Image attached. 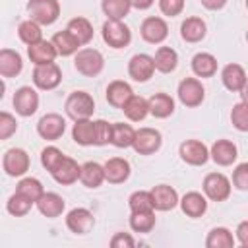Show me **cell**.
Wrapping results in <instances>:
<instances>
[{"label": "cell", "instance_id": "obj_16", "mask_svg": "<svg viewBox=\"0 0 248 248\" xmlns=\"http://www.w3.org/2000/svg\"><path fill=\"white\" fill-rule=\"evenodd\" d=\"M149 192H151L153 205H155L157 211H169V209H174L180 203L176 190L172 186H169V184H157Z\"/></svg>", "mask_w": 248, "mask_h": 248}, {"label": "cell", "instance_id": "obj_37", "mask_svg": "<svg viewBox=\"0 0 248 248\" xmlns=\"http://www.w3.org/2000/svg\"><path fill=\"white\" fill-rule=\"evenodd\" d=\"M153 227H155V209L130 213V229L134 232H149Z\"/></svg>", "mask_w": 248, "mask_h": 248}, {"label": "cell", "instance_id": "obj_49", "mask_svg": "<svg viewBox=\"0 0 248 248\" xmlns=\"http://www.w3.org/2000/svg\"><path fill=\"white\" fill-rule=\"evenodd\" d=\"M136 244V240L128 234V232H116L112 238H110V246L112 248H132Z\"/></svg>", "mask_w": 248, "mask_h": 248}, {"label": "cell", "instance_id": "obj_39", "mask_svg": "<svg viewBox=\"0 0 248 248\" xmlns=\"http://www.w3.org/2000/svg\"><path fill=\"white\" fill-rule=\"evenodd\" d=\"M16 192L23 194V196L29 198L33 203H37V200L45 194V188H43L41 180H37V178H33V176H27V178H21V180L17 182Z\"/></svg>", "mask_w": 248, "mask_h": 248}, {"label": "cell", "instance_id": "obj_26", "mask_svg": "<svg viewBox=\"0 0 248 248\" xmlns=\"http://www.w3.org/2000/svg\"><path fill=\"white\" fill-rule=\"evenodd\" d=\"M23 68V60L17 50L2 48L0 50V76L2 78H16Z\"/></svg>", "mask_w": 248, "mask_h": 248}, {"label": "cell", "instance_id": "obj_3", "mask_svg": "<svg viewBox=\"0 0 248 248\" xmlns=\"http://www.w3.org/2000/svg\"><path fill=\"white\" fill-rule=\"evenodd\" d=\"M103 41L112 48H124L132 41V31L122 19H107L103 23Z\"/></svg>", "mask_w": 248, "mask_h": 248}, {"label": "cell", "instance_id": "obj_28", "mask_svg": "<svg viewBox=\"0 0 248 248\" xmlns=\"http://www.w3.org/2000/svg\"><path fill=\"white\" fill-rule=\"evenodd\" d=\"M174 112V99L169 93H155L149 97V114L155 118H167Z\"/></svg>", "mask_w": 248, "mask_h": 248}, {"label": "cell", "instance_id": "obj_33", "mask_svg": "<svg viewBox=\"0 0 248 248\" xmlns=\"http://www.w3.org/2000/svg\"><path fill=\"white\" fill-rule=\"evenodd\" d=\"M72 138L78 145H93L95 143V124L91 118L76 120L72 128Z\"/></svg>", "mask_w": 248, "mask_h": 248}, {"label": "cell", "instance_id": "obj_18", "mask_svg": "<svg viewBox=\"0 0 248 248\" xmlns=\"http://www.w3.org/2000/svg\"><path fill=\"white\" fill-rule=\"evenodd\" d=\"M209 157H211L217 165L229 167V165H232V163L236 161L238 149H236V145H234L231 140H217V141L211 145V149H209Z\"/></svg>", "mask_w": 248, "mask_h": 248}, {"label": "cell", "instance_id": "obj_34", "mask_svg": "<svg viewBox=\"0 0 248 248\" xmlns=\"http://www.w3.org/2000/svg\"><path fill=\"white\" fill-rule=\"evenodd\" d=\"M50 41H52V45L56 46L58 56H72V54H76V52L79 50V46H81V45H79V43L70 35V31H68V29L54 33Z\"/></svg>", "mask_w": 248, "mask_h": 248}, {"label": "cell", "instance_id": "obj_2", "mask_svg": "<svg viewBox=\"0 0 248 248\" xmlns=\"http://www.w3.org/2000/svg\"><path fill=\"white\" fill-rule=\"evenodd\" d=\"M64 108H66V114L74 122L76 120H85V118H91V114L95 110V101L87 91H74L66 99Z\"/></svg>", "mask_w": 248, "mask_h": 248}, {"label": "cell", "instance_id": "obj_14", "mask_svg": "<svg viewBox=\"0 0 248 248\" xmlns=\"http://www.w3.org/2000/svg\"><path fill=\"white\" fill-rule=\"evenodd\" d=\"M95 225V217L87 207H74L66 215V227L74 234H87Z\"/></svg>", "mask_w": 248, "mask_h": 248}, {"label": "cell", "instance_id": "obj_23", "mask_svg": "<svg viewBox=\"0 0 248 248\" xmlns=\"http://www.w3.org/2000/svg\"><path fill=\"white\" fill-rule=\"evenodd\" d=\"M221 81L229 91L240 93V89H242V85L246 81V72H244V68L240 64H234V62L227 64L223 68V72H221Z\"/></svg>", "mask_w": 248, "mask_h": 248}, {"label": "cell", "instance_id": "obj_36", "mask_svg": "<svg viewBox=\"0 0 248 248\" xmlns=\"http://www.w3.org/2000/svg\"><path fill=\"white\" fill-rule=\"evenodd\" d=\"M207 248H232L234 246V236L227 227H215L209 231L205 238Z\"/></svg>", "mask_w": 248, "mask_h": 248}, {"label": "cell", "instance_id": "obj_51", "mask_svg": "<svg viewBox=\"0 0 248 248\" xmlns=\"http://www.w3.org/2000/svg\"><path fill=\"white\" fill-rule=\"evenodd\" d=\"M200 2H202L203 8H207V10H211V12L221 10V8H225V4H227V0H200Z\"/></svg>", "mask_w": 248, "mask_h": 248}, {"label": "cell", "instance_id": "obj_17", "mask_svg": "<svg viewBox=\"0 0 248 248\" xmlns=\"http://www.w3.org/2000/svg\"><path fill=\"white\" fill-rule=\"evenodd\" d=\"M50 174H52V178H54L58 184L70 186V184H74V182L79 180L81 165H78V161L72 159V157H64V161H62Z\"/></svg>", "mask_w": 248, "mask_h": 248}, {"label": "cell", "instance_id": "obj_29", "mask_svg": "<svg viewBox=\"0 0 248 248\" xmlns=\"http://www.w3.org/2000/svg\"><path fill=\"white\" fill-rule=\"evenodd\" d=\"M192 72L198 78H211L217 72V58L209 52H198L192 58Z\"/></svg>", "mask_w": 248, "mask_h": 248}, {"label": "cell", "instance_id": "obj_46", "mask_svg": "<svg viewBox=\"0 0 248 248\" xmlns=\"http://www.w3.org/2000/svg\"><path fill=\"white\" fill-rule=\"evenodd\" d=\"M16 130H17V120L10 112L2 110L0 112V140H8L12 134H16Z\"/></svg>", "mask_w": 248, "mask_h": 248}, {"label": "cell", "instance_id": "obj_54", "mask_svg": "<svg viewBox=\"0 0 248 248\" xmlns=\"http://www.w3.org/2000/svg\"><path fill=\"white\" fill-rule=\"evenodd\" d=\"M246 41H248V31H246Z\"/></svg>", "mask_w": 248, "mask_h": 248}, {"label": "cell", "instance_id": "obj_25", "mask_svg": "<svg viewBox=\"0 0 248 248\" xmlns=\"http://www.w3.org/2000/svg\"><path fill=\"white\" fill-rule=\"evenodd\" d=\"M205 21L202 17H186L182 23H180V37L186 41V43H200L203 37H205Z\"/></svg>", "mask_w": 248, "mask_h": 248}, {"label": "cell", "instance_id": "obj_20", "mask_svg": "<svg viewBox=\"0 0 248 248\" xmlns=\"http://www.w3.org/2000/svg\"><path fill=\"white\" fill-rule=\"evenodd\" d=\"M103 167H105V178L110 184H122L130 176V163L122 157H110Z\"/></svg>", "mask_w": 248, "mask_h": 248}, {"label": "cell", "instance_id": "obj_7", "mask_svg": "<svg viewBox=\"0 0 248 248\" xmlns=\"http://www.w3.org/2000/svg\"><path fill=\"white\" fill-rule=\"evenodd\" d=\"M178 99L184 107L188 108H194V107H200L203 103V97H205V89L202 85L200 79L196 78H184L180 83H178Z\"/></svg>", "mask_w": 248, "mask_h": 248}, {"label": "cell", "instance_id": "obj_48", "mask_svg": "<svg viewBox=\"0 0 248 248\" xmlns=\"http://www.w3.org/2000/svg\"><path fill=\"white\" fill-rule=\"evenodd\" d=\"M159 10L163 16L174 17L178 14H182L184 10V0H159Z\"/></svg>", "mask_w": 248, "mask_h": 248}, {"label": "cell", "instance_id": "obj_8", "mask_svg": "<svg viewBox=\"0 0 248 248\" xmlns=\"http://www.w3.org/2000/svg\"><path fill=\"white\" fill-rule=\"evenodd\" d=\"M66 132V120L64 116L56 114V112H48L45 116H41V120L37 122V134L46 140V141H56L64 136Z\"/></svg>", "mask_w": 248, "mask_h": 248}, {"label": "cell", "instance_id": "obj_6", "mask_svg": "<svg viewBox=\"0 0 248 248\" xmlns=\"http://www.w3.org/2000/svg\"><path fill=\"white\" fill-rule=\"evenodd\" d=\"M203 194L211 202H225L231 196V180L221 172H209L203 178Z\"/></svg>", "mask_w": 248, "mask_h": 248}, {"label": "cell", "instance_id": "obj_52", "mask_svg": "<svg viewBox=\"0 0 248 248\" xmlns=\"http://www.w3.org/2000/svg\"><path fill=\"white\" fill-rule=\"evenodd\" d=\"M153 2L155 0H130L132 8H136V10H147V8L153 6Z\"/></svg>", "mask_w": 248, "mask_h": 248}, {"label": "cell", "instance_id": "obj_45", "mask_svg": "<svg viewBox=\"0 0 248 248\" xmlns=\"http://www.w3.org/2000/svg\"><path fill=\"white\" fill-rule=\"evenodd\" d=\"M95 124V143L93 145H107L112 141V124H108L107 120L99 118L93 120Z\"/></svg>", "mask_w": 248, "mask_h": 248}, {"label": "cell", "instance_id": "obj_10", "mask_svg": "<svg viewBox=\"0 0 248 248\" xmlns=\"http://www.w3.org/2000/svg\"><path fill=\"white\" fill-rule=\"evenodd\" d=\"M178 155L184 163L192 165V167H200V165H205L207 159H209V149L203 141L200 140H186L180 143L178 147Z\"/></svg>", "mask_w": 248, "mask_h": 248}, {"label": "cell", "instance_id": "obj_24", "mask_svg": "<svg viewBox=\"0 0 248 248\" xmlns=\"http://www.w3.org/2000/svg\"><path fill=\"white\" fill-rule=\"evenodd\" d=\"M180 209L184 211V215H188L192 219H198L207 211V200L200 192H188L180 200Z\"/></svg>", "mask_w": 248, "mask_h": 248}, {"label": "cell", "instance_id": "obj_31", "mask_svg": "<svg viewBox=\"0 0 248 248\" xmlns=\"http://www.w3.org/2000/svg\"><path fill=\"white\" fill-rule=\"evenodd\" d=\"M66 29L70 31V35L79 45H87L93 39V25L85 17H74V19H70L68 25H66Z\"/></svg>", "mask_w": 248, "mask_h": 248}, {"label": "cell", "instance_id": "obj_30", "mask_svg": "<svg viewBox=\"0 0 248 248\" xmlns=\"http://www.w3.org/2000/svg\"><path fill=\"white\" fill-rule=\"evenodd\" d=\"M124 114L128 116V120L132 122H140L149 114V99L141 97V95H132L130 101L124 105Z\"/></svg>", "mask_w": 248, "mask_h": 248}, {"label": "cell", "instance_id": "obj_4", "mask_svg": "<svg viewBox=\"0 0 248 248\" xmlns=\"http://www.w3.org/2000/svg\"><path fill=\"white\" fill-rule=\"evenodd\" d=\"M27 14H29V19L41 25H50L60 16V4L58 0H29Z\"/></svg>", "mask_w": 248, "mask_h": 248}, {"label": "cell", "instance_id": "obj_22", "mask_svg": "<svg viewBox=\"0 0 248 248\" xmlns=\"http://www.w3.org/2000/svg\"><path fill=\"white\" fill-rule=\"evenodd\" d=\"M37 209L41 211V215L48 217V219H54V217H60L66 203L62 200V196H58L56 192H45L39 200H37Z\"/></svg>", "mask_w": 248, "mask_h": 248}, {"label": "cell", "instance_id": "obj_13", "mask_svg": "<svg viewBox=\"0 0 248 248\" xmlns=\"http://www.w3.org/2000/svg\"><path fill=\"white\" fill-rule=\"evenodd\" d=\"M14 108L19 116H31L37 112L39 108V93L29 87V85H23L19 89H16L14 93Z\"/></svg>", "mask_w": 248, "mask_h": 248}, {"label": "cell", "instance_id": "obj_32", "mask_svg": "<svg viewBox=\"0 0 248 248\" xmlns=\"http://www.w3.org/2000/svg\"><path fill=\"white\" fill-rule=\"evenodd\" d=\"M153 60H155V70L157 72L170 74L176 68V64H178V54L170 46H159L155 56H153Z\"/></svg>", "mask_w": 248, "mask_h": 248}, {"label": "cell", "instance_id": "obj_5", "mask_svg": "<svg viewBox=\"0 0 248 248\" xmlns=\"http://www.w3.org/2000/svg\"><path fill=\"white\" fill-rule=\"evenodd\" d=\"M62 81V70L58 68L56 62H48V64H39L33 70V83L35 87L43 89V91H50L56 89Z\"/></svg>", "mask_w": 248, "mask_h": 248}, {"label": "cell", "instance_id": "obj_43", "mask_svg": "<svg viewBox=\"0 0 248 248\" xmlns=\"http://www.w3.org/2000/svg\"><path fill=\"white\" fill-rule=\"evenodd\" d=\"M64 153L58 149V147H54V145H48V147H45L43 151H41V165L48 170V172H52L62 161H64Z\"/></svg>", "mask_w": 248, "mask_h": 248}, {"label": "cell", "instance_id": "obj_21", "mask_svg": "<svg viewBox=\"0 0 248 248\" xmlns=\"http://www.w3.org/2000/svg\"><path fill=\"white\" fill-rule=\"evenodd\" d=\"M132 95H134V91H132L130 83H126L122 79H114L107 87V101H108V105H112L114 108H120V110L124 108V105L130 101Z\"/></svg>", "mask_w": 248, "mask_h": 248}, {"label": "cell", "instance_id": "obj_38", "mask_svg": "<svg viewBox=\"0 0 248 248\" xmlns=\"http://www.w3.org/2000/svg\"><path fill=\"white\" fill-rule=\"evenodd\" d=\"M17 35L21 39V43H25L27 46L29 45H35L39 41H43V31H41V23L33 21V19H25L19 23L17 27Z\"/></svg>", "mask_w": 248, "mask_h": 248}, {"label": "cell", "instance_id": "obj_50", "mask_svg": "<svg viewBox=\"0 0 248 248\" xmlns=\"http://www.w3.org/2000/svg\"><path fill=\"white\" fill-rule=\"evenodd\" d=\"M236 240H238L244 248H248V221H242V223L236 227Z\"/></svg>", "mask_w": 248, "mask_h": 248}, {"label": "cell", "instance_id": "obj_41", "mask_svg": "<svg viewBox=\"0 0 248 248\" xmlns=\"http://www.w3.org/2000/svg\"><path fill=\"white\" fill-rule=\"evenodd\" d=\"M101 8H103L107 19H122L124 16H128L132 4H130V0H103Z\"/></svg>", "mask_w": 248, "mask_h": 248}, {"label": "cell", "instance_id": "obj_42", "mask_svg": "<svg viewBox=\"0 0 248 248\" xmlns=\"http://www.w3.org/2000/svg\"><path fill=\"white\" fill-rule=\"evenodd\" d=\"M128 205H130V211H149V209H155L151 192H147V190L134 192L128 198Z\"/></svg>", "mask_w": 248, "mask_h": 248}, {"label": "cell", "instance_id": "obj_44", "mask_svg": "<svg viewBox=\"0 0 248 248\" xmlns=\"http://www.w3.org/2000/svg\"><path fill=\"white\" fill-rule=\"evenodd\" d=\"M231 122L238 132H248V103L240 101L231 110Z\"/></svg>", "mask_w": 248, "mask_h": 248}, {"label": "cell", "instance_id": "obj_53", "mask_svg": "<svg viewBox=\"0 0 248 248\" xmlns=\"http://www.w3.org/2000/svg\"><path fill=\"white\" fill-rule=\"evenodd\" d=\"M240 97H242L244 103H248V78H246V81H244V85L240 89Z\"/></svg>", "mask_w": 248, "mask_h": 248}, {"label": "cell", "instance_id": "obj_15", "mask_svg": "<svg viewBox=\"0 0 248 248\" xmlns=\"http://www.w3.org/2000/svg\"><path fill=\"white\" fill-rule=\"evenodd\" d=\"M128 74L134 81H147L155 74V60L149 54H134L128 62Z\"/></svg>", "mask_w": 248, "mask_h": 248}, {"label": "cell", "instance_id": "obj_19", "mask_svg": "<svg viewBox=\"0 0 248 248\" xmlns=\"http://www.w3.org/2000/svg\"><path fill=\"white\" fill-rule=\"evenodd\" d=\"M27 56L29 60L39 66V64H48V62H54V58L58 56V50L56 46L52 45V41H39L35 45H29L27 46Z\"/></svg>", "mask_w": 248, "mask_h": 248}, {"label": "cell", "instance_id": "obj_55", "mask_svg": "<svg viewBox=\"0 0 248 248\" xmlns=\"http://www.w3.org/2000/svg\"><path fill=\"white\" fill-rule=\"evenodd\" d=\"M246 8H248V0H246Z\"/></svg>", "mask_w": 248, "mask_h": 248}, {"label": "cell", "instance_id": "obj_9", "mask_svg": "<svg viewBox=\"0 0 248 248\" xmlns=\"http://www.w3.org/2000/svg\"><path fill=\"white\" fill-rule=\"evenodd\" d=\"M161 132L155 128H140L136 130V138H134V151L140 155H153L155 151H159L161 147Z\"/></svg>", "mask_w": 248, "mask_h": 248}, {"label": "cell", "instance_id": "obj_35", "mask_svg": "<svg viewBox=\"0 0 248 248\" xmlns=\"http://www.w3.org/2000/svg\"><path fill=\"white\" fill-rule=\"evenodd\" d=\"M134 138H136V130L130 124H124V122H114L112 124V141L110 143L114 147H120V149L132 147Z\"/></svg>", "mask_w": 248, "mask_h": 248}, {"label": "cell", "instance_id": "obj_1", "mask_svg": "<svg viewBox=\"0 0 248 248\" xmlns=\"http://www.w3.org/2000/svg\"><path fill=\"white\" fill-rule=\"evenodd\" d=\"M76 70L85 78H95L105 68V58L97 48H79L74 56Z\"/></svg>", "mask_w": 248, "mask_h": 248}, {"label": "cell", "instance_id": "obj_40", "mask_svg": "<svg viewBox=\"0 0 248 248\" xmlns=\"http://www.w3.org/2000/svg\"><path fill=\"white\" fill-rule=\"evenodd\" d=\"M31 205H33V202H31L29 198H25L23 194H19V192H14V194L8 198V202H6V209H8V213L14 215V217H23V215H27L29 209H31Z\"/></svg>", "mask_w": 248, "mask_h": 248}, {"label": "cell", "instance_id": "obj_11", "mask_svg": "<svg viewBox=\"0 0 248 248\" xmlns=\"http://www.w3.org/2000/svg\"><path fill=\"white\" fill-rule=\"evenodd\" d=\"M29 155L25 149L21 147H12L4 153V159H2V167H4V172L8 176H23L27 170H29Z\"/></svg>", "mask_w": 248, "mask_h": 248}, {"label": "cell", "instance_id": "obj_12", "mask_svg": "<svg viewBox=\"0 0 248 248\" xmlns=\"http://www.w3.org/2000/svg\"><path fill=\"white\" fill-rule=\"evenodd\" d=\"M140 33H141V39L149 45H161L167 37H169V25L163 17H145L141 21V27H140Z\"/></svg>", "mask_w": 248, "mask_h": 248}, {"label": "cell", "instance_id": "obj_47", "mask_svg": "<svg viewBox=\"0 0 248 248\" xmlns=\"http://www.w3.org/2000/svg\"><path fill=\"white\" fill-rule=\"evenodd\" d=\"M232 184L238 190H248V163H240L232 170Z\"/></svg>", "mask_w": 248, "mask_h": 248}, {"label": "cell", "instance_id": "obj_27", "mask_svg": "<svg viewBox=\"0 0 248 248\" xmlns=\"http://www.w3.org/2000/svg\"><path fill=\"white\" fill-rule=\"evenodd\" d=\"M105 167L95 163V161H87L81 165V174H79V182L85 188H99L105 182Z\"/></svg>", "mask_w": 248, "mask_h": 248}]
</instances>
